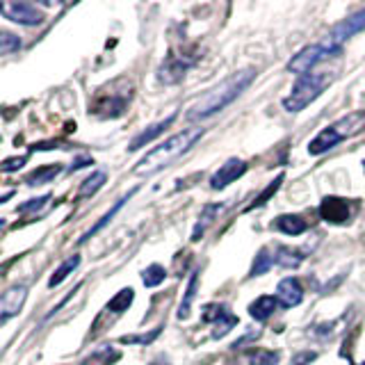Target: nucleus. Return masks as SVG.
Instances as JSON below:
<instances>
[{"mask_svg":"<svg viewBox=\"0 0 365 365\" xmlns=\"http://www.w3.org/2000/svg\"><path fill=\"white\" fill-rule=\"evenodd\" d=\"M254 80H256V68H245V71H237L231 78H226L224 83L212 87L208 94L201 96V101H197L187 110V114H185L187 121H199L205 117H212L215 112L228 108L235 98L242 96V91L254 83Z\"/></svg>","mask_w":365,"mask_h":365,"instance_id":"f257e3e1","label":"nucleus"},{"mask_svg":"<svg viewBox=\"0 0 365 365\" xmlns=\"http://www.w3.org/2000/svg\"><path fill=\"white\" fill-rule=\"evenodd\" d=\"M203 133H205V128H187L174 137H169L167 142L155 146L153 151H148L140 163H137L133 174L135 176H153L158 171H163L165 167L174 163V160H178L182 153H187L190 148L201 140Z\"/></svg>","mask_w":365,"mask_h":365,"instance_id":"f03ea898","label":"nucleus"},{"mask_svg":"<svg viewBox=\"0 0 365 365\" xmlns=\"http://www.w3.org/2000/svg\"><path fill=\"white\" fill-rule=\"evenodd\" d=\"M365 119V112H351L347 117H342L340 121L327 125L322 133H317L311 144H308V153L311 155H322L327 151H331L334 146H338L342 140H347V137L359 128V123Z\"/></svg>","mask_w":365,"mask_h":365,"instance_id":"7ed1b4c3","label":"nucleus"},{"mask_svg":"<svg viewBox=\"0 0 365 365\" xmlns=\"http://www.w3.org/2000/svg\"><path fill=\"white\" fill-rule=\"evenodd\" d=\"M329 85V78L324 73H306L299 76V80L294 83L290 96L283 98V108L288 112H302L304 108H308L311 103L322 94Z\"/></svg>","mask_w":365,"mask_h":365,"instance_id":"20e7f679","label":"nucleus"},{"mask_svg":"<svg viewBox=\"0 0 365 365\" xmlns=\"http://www.w3.org/2000/svg\"><path fill=\"white\" fill-rule=\"evenodd\" d=\"M338 53H340L338 48H334V46L322 39L317 43L306 46V48H302L299 53H297L288 62V71L297 73V76H306V73H311L319 62H324V60H329V57H334Z\"/></svg>","mask_w":365,"mask_h":365,"instance_id":"39448f33","label":"nucleus"},{"mask_svg":"<svg viewBox=\"0 0 365 365\" xmlns=\"http://www.w3.org/2000/svg\"><path fill=\"white\" fill-rule=\"evenodd\" d=\"M0 14L11 23H19V26H39L43 21L41 11L30 3H23V0H0Z\"/></svg>","mask_w":365,"mask_h":365,"instance_id":"423d86ee","label":"nucleus"},{"mask_svg":"<svg viewBox=\"0 0 365 365\" xmlns=\"http://www.w3.org/2000/svg\"><path fill=\"white\" fill-rule=\"evenodd\" d=\"M363 30H365V7L359 9V11H354V14L347 16L345 21H340L338 26L327 34L324 41L340 51V48H342V43H345L347 39H351L354 34L363 32Z\"/></svg>","mask_w":365,"mask_h":365,"instance_id":"0eeeda50","label":"nucleus"},{"mask_svg":"<svg viewBox=\"0 0 365 365\" xmlns=\"http://www.w3.org/2000/svg\"><path fill=\"white\" fill-rule=\"evenodd\" d=\"M28 299L26 285H11L3 294H0V327H5L11 317H16Z\"/></svg>","mask_w":365,"mask_h":365,"instance_id":"6e6552de","label":"nucleus"},{"mask_svg":"<svg viewBox=\"0 0 365 365\" xmlns=\"http://www.w3.org/2000/svg\"><path fill=\"white\" fill-rule=\"evenodd\" d=\"M245 171H247V163H245V160H240V158L226 160V163L210 176V187L212 190H224V187L231 185V182H235L240 176L245 174Z\"/></svg>","mask_w":365,"mask_h":365,"instance_id":"1a4fd4ad","label":"nucleus"},{"mask_svg":"<svg viewBox=\"0 0 365 365\" xmlns=\"http://www.w3.org/2000/svg\"><path fill=\"white\" fill-rule=\"evenodd\" d=\"M203 322H220V329L215 331V338H222L235 327L237 317L222 304H208L203 308Z\"/></svg>","mask_w":365,"mask_h":365,"instance_id":"9d476101","label":"nucleus"},{"mask_svg":"<svg viewBox=\"0 0 365 365\" xmlns=\"http://www.w3.org/2000/svg\"><path fill=\"white\" fill-rule=\"evenodd\" d=\"M319 215L331 224H342L349 220V203L338 197H327L319 205Z\"/></svg>","mask_w":365,"mask_h":365,"instance_id":"9b49d317","label":"nucleus"},{"mask_svg":"<svg viewBox=\"0 0 365 365\" xmlns=\"http://www.w3.org/2000/svg\"><path fill=\"white\" fill-rule=\"evenodd\" d=\"M277 299L281 306L285 308H292V306H299L304 299V290H302V283L297 279H283L277 288Z\"/></svg>","mask_w":365,"mask_h":365,"instance_id":"f8f14e48","label":"nucleus"},{"mask_svg":"<svg viewBox=\"0 0 365 365\" xmlns=\"http://www.w3.org/2000/svg\"><path fill=\"white\" fill-rule=\"evenodd\" d=\"M228 208H231L228 203H208V205H205V208L201 210V215H199V220H197V226H194V231H192V240H194V242H199L205 228H208L217 220V215L226 212Z\"/></svg>","mask_w":365,"mask_h":365,"instance_id":"ddd939ff","label":"nucleus"},{"mask_svg":"<svg viewBox=\"0 0 365 365\" xmlns=\"http://www.w3.org/2000/svg\"><path fill=\"white\" fill-rule=\"evenodd\" d=\"M174 119H176V114H171V117H167V119H163V121H158V123H153V125H148L146 130H142L140 135L135 137V140L130 142V146H128V151H137V148H142V146H146L148 142H153L158 135H163L171 123H174Z\"/></svg>","mask_w":365,"mask_h":365,"instance_id":"4468645a","label":"nucleus"},{"mask_svg":"<svg viewBox=\"0 0 365 365\" xmlns=\"http://www.w3.org/2000/svg\"><path fill=\"white\" fill-rule=\"evenodd\" d=\"M279 308V299L277 297H272V294H262L258 297L256 302H251L249 306V315L258 319V322H265V319H269L274 315V311Z\"/></svg>","mask_w":365,"mask_h":365,"instance_id":"2eb2a0df","label":"nucleus"},{"mask_svg":"<svg viewBox=\"0 0 365 365\" xmlns=\"http://www.w3.org/2000/svg\"><path fill=\"white\" fill-rule=\"evenodd\" d=\"M274 226H277L279 231L285 235H302L308 228V224L302 220L299 215H281L279 220L274 222Z\"/></svg>","mask_w":365,"mask_h":365,"instance_id":"dca6fc26","label":"nucleus"},{"mask_svg":"<svg viewBox=\"0 0 365 365\" xmlns=\"http://www.w3.org/2000/svg\"><path fill=\"white\" fill-rule=\"evenodd\" d=\"M119 359H121V354L117 349L110 347V345H103V347L91 351L80 365H112L114 361H119Z\"/></svg>","mask_w":365,"mask_h":365,"instance_id":"f3484780","label":"nucleus"},{"mask_svg":"<svg viewBox=\"0 0 365 365\" xmlns=\"http://www.w3.org/2000/svg\"><path fill=\"white\" fill-rule=\"evenodd\" d=\"M304 251L294 249V247H279L277 256H274V262H279L281 267H288V269H294L299 267L304 262Z\"/></svg>","mask_w":365,"mask_h":365,"instance_id":"a211bd4d","label":"nucleus"},{"mask_svg":"<svg viewBox=\"0 0 365 365\" xmlns=\"http://www.w3.org/2000/svg\"><path fill=\"white\" fill-rule=\"evenodd\" d=\"M106 180H108V176H106V171H94L89 178H85L83 180V185H80V190H78V199H87V197H94V194L106 185Z\"/></svg>","mask_w":365,"mask_h":365,"instance_id":"6ab92c4d","label":"nucleus"},{"mask_svg":"<svg viewBox=\"0 0 365 365\" xmlns=\"http://www.w3.org/2000/svg\"><path fill=\"white\" fill-rule=\"evenodd\" d=\"M62 171L60 165H46V167H39V169H34L32 174L26 178L28 185H43V182H51L57 174Z\"/></svg>","mask_w":365,"mask_h":365,"instance_id":"aec40b11","label":"nucleus"},{"mask_svg":"<svg viewBox=\"0 0 365 365\" xmlns=\"http://www.w3.org/2000/svg\"><path fill=\"white\" fill-rule=\"evenodd\" d=\"M133 299H135V290L133 288H123L121 292H117L108 302L106 311H110V313H123V311H128V306L133 304Z\"/></svg>","mask_w":365,"mask_h":365,"instance_id":"412c9836","label":"nucleus"},{"mask_svg":"<svg viewBox=\"0 0 365 365\" xmlns=\"http://www.w3.org/2000/svg\"><path fill=\"white\" fill-rule=\"evenodd\" d=\"M133 194H135V190H133V192H128V194H125V197H123V199H119L117 203H114V208H110V210H108L106 215H103V217H101V222H96V224H94V226H91V228H89V231L85 233V237H83V242H85V240H89V237H91V235H94V233H98V231H101V228H103V226H108V224H110V220H112V217H114V215H117V212H119V210L123 208V205H125V201H128V199L133 197Z\"/></svg>","mask_w":365,"mask_h":365,"instance_id":"4be33fe9","label":"nucleus"},{"mask_svg":"<svg viewBox=\"0 0 365 365\" xmlns=\"http://www.w3.org/2000/svg\"><path fill=\"white\" fill-rule=\"evenodd\" d=\"M78 265H80V256H78V254H76V256H71V258H66V260L62 262V265L53 272V277L48 279V288H57V285H60V283H62V281H64V279L68 277V274H71Z\"/></svg>","mask_w":365,"mask_h":365,"instance_id":"5701e85b","label":"nucleus"},{"mask_svg":"<svg viewBox=\"0 0 365 365\" xmlns=\"http://www.w3.org/2000/svg\"><path fill=\"white\" fill-rule=\"evenodd\" d=\"M197 285H199V272H194L190 277V285L185 290V297H182V302L178 306V319H185L190 315L192 302H194V297H197Z\"/></svg>","mask_w":365,"mask_h":365,"instance_id":"b1692460","label":"nucleus"},{"mask_svg":"<svg viewBox=\"0 0 365 365\" xmlns=\"http://www.w3.org/2000/svg\"><path fill=\"white\" fill-rule=\"evenodd\" d=\"M281 354L269 349H256L249 354V365H279Z\"/></svg>","mask_w":365,"mask_h":365,"instance_id":"393cba45","label":"nucleus"},{"mask_svg":"<svg viewBox=\"0 0 365 365\" xmlns=\"http://www.w3.org/2000/svg\"><path fill=\"white\" fill-rule=\"evenodd\" d=\"M165 279H167V269L163 265H151V267H146L142 274V281H144L146 288H158Z\"/></svg>","mask_w":365,"mask_h":365,"instance_id":"a878e982","label":"nucleus"},{"mask_svg":"<svg viewBox=\"0 0 365 365\" xmlns=\"http://www.w3.org/2000/svg\"><path fill=\"white\" fill-rule=\"evenodd\" d=\"M272 262H274V258L269 256V251L267 249H260L256 260H254V265H251L249 277H260V274H265L272 267Z\"/></svg>","mask_w":365,"mask_h":365,"instance_id":"bb28decb","label":"nucleus"},{"mask_svg":"<svg viewBox=\"0 0 365 365\" xmlns=\"http://www.w3.org/2000/svg\"><path fill=\"white\" fill-rule=\"evenodd\" d=\"M19 48H21V39L16 37V34L0 30V55L14 53V51H19Z\"/></svg>","mask_w":365,"mask_h":365,"instance_id":"cd10ccee","label":"nucleus"},{"mask_svg":"<svg viewBox=\"0 0 365 365\" xmlns=\"http://www.w3.org/2000/svg\"><path fill=\"white\" fill-rule=\"evenodd\" d=\"M160 331H163V327L155 329L153 334H144V336H123L119 342H123V345H148V342H153V340L160 336Z\"/></svg>","mask_w":365,"mask_h":365,"instance_id":"c85d7f7f","label":"nucleus"},{"mask_svg":"<svg viewBox=\"0 0 365 365\" xmlns=\"http://www.w3.org/2000/svg\"><path fill=\"white\" fill-rule=\"evenodd\" d=\"M281 180H283V176H279L277 180H272V185H269V187H267L265 192H262V194H258V197H256V201L249 205V210H254V208H258V205L267 203V199L272 197V194H274V192H277V190L281 187Z\"/></svg>","mask_w":365,"mask_h":365,"instance_id":"c756f323","label":"nucleus"},{"mask_svg":"<svg viewBox=\"0 0 365 365\" xmlns=\"http://www.w3.org/2000/svg\"><path fill=\"white\" fill-rule=\"evenodd\" d=\"M48 199H51V194H43V197H39V199H30L28 203H21L19 208H16V212L26 215V212H30V210H41Z\"/></svg>","mask_w":365,"mask_h":365,"instance_id":"7c9ffc66","label":"nucleus"},{"mask_svg":"<svg viewBox=\"0 0 365 365\" xmlns=\"http://www.w3.org/2000/svg\"><path fill=\"white\" fill-rule=\"evenodd\" d=\"M28 163V155H21V158H9L5 160L3 165H0V171H5V174H9V171H19L23 165Z\"/></svg>","mask_w":365,"mask_h":365,"instance_id":"2f4dec72","label":"nucleus"},{"mask_svg":"<svg viewBox=\"0 0 365 365\" xmlns=\"http://www.w3.org/2000/svg\"><path fill=\"white\" fill-rule=\"evenodd\" d=\"M317 359V354L315 351H299L297 356L292 359L290 365H308V363H313Z\"/></svg>","mask_w":365,"mask_h":365,"instance_id":"473e14b6","label":"nucleus"},{"mask_svg":"<svg viewBox=\"0 0 365 365\" xmlns=\"http://www.w3.org/2000/svg\"><path fill=\"white\" fill-rule=\"evenodd\" d=\"M87 165H94V160L87 158V155H83V158H78L71 167H68V171H78V169H83V167H87Z\"/></svg>","mask_w":365,"mask_h":365,"instance_id":"72a5a7b5","label":"nucleus"},{"mask_svg":"<svg viewBox=\"0 0 365 365\" xmlns=\"http://www.w3.org/2000/svg\"><path fill=\"white\" fill-rule=\"evenodd\" d=\"M3 228H5V220H0V231H3Z\"/></svg>","mask_w":365,"mask_h":365,"instance_id":"f704fd0d","label":"nucleus"},{"mask_svg":"<svg viewBox=\"0 0 365 365\" xmlns=\"http://www.w3.org/2000/svg\"><path fill=\"white\" fill-rule=\"evenodd\" d=\"M363 169H365V163H363Z\"/></svg>","mask_w":365,"mask_h":365,"instance_id":"c9c22d12","label":"nucleus"}]
</instances>
